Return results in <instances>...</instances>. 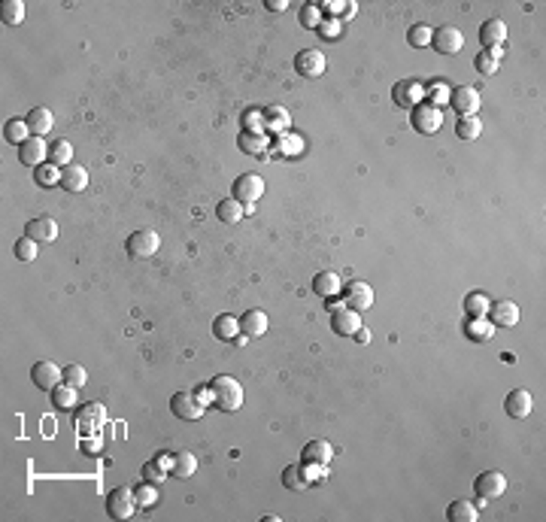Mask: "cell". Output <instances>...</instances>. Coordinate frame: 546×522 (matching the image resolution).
<instances>
[{
    "label": "cell",
    "mask_w": 546,
    "mask_h": 522,
    "mask_svg": "<svg viewBox=\"0 0 546 522\" xmlns=\"http://www.w3.org/2000/svg\"><path fill=\"white\" fill-rule=\"evenodd\" d=\"M489 304L491 301L482 295V291H470V295L464 298V313H468V319H486Z\"/></svg>",
    "instance_id": "32"
},
{
    "label": "cell",
    "mask_w": 546,
    "mask_h": 522,
    "mask_svg": "<svg viewBox=\"0 0 546 522\" xmlns=\"http://www.w3.org/2000/svg\"><path fill=\"white\" fill-rule=\"evenodd\" d=\"M431 46L440 55H458L464 49V34L455 25H443L437 31H431Z\"/></svg>",
    "instance_id": "9"
},
{
    "label": "cell",
    "mask_w": 546,
    "mask_h": 522,
    "mask_svg": "<svg viewBox=\"0 0 546 522\" xmlns=\"http://www.w3.org/2000/svg\"><path fill=\"white\" fill-rule=\"evenodd\" d=\"M264 146H267V140H264L261 134H243V137H240V149H243V152L261 155V152H264Z\"/></svg>",
    "instance_id": "46"
},
{
    "label": "cell",
    "mask_w": 546,
    "mask_h": 522,
    "mask_svg": "<svg viewBox=\"0 0 546 522\" xmlns=\"http://www.w3.org/2000/svg\"><path fill=\"white\" fill-rule=\"evenodd\" d=\"M213 334L218 337V341H234V334H240V319H234V316H216V322H213Z\"/></svg>",
    "instance_id": "35"
},
{
    "label": "cell",
    "mask_w": 546,
    "mask_h": 522,
    "mask_svg": "<svg viewBox=\"0 0 546 522\" xmlns=\"http://www.w3.org/2000/svg\"><path fill=\"white\" fill-rule=\"evenodd\" d=\"M361 328V313H355L349 307H334L331 310V331L340 337H352Z\"/></svg>",
    "instance_id": "15"
},
{
    "label": "cell",
    "mask_w": 546,
    "mask_h": 522,
    "mask_svg": "<svg viewBox=\"0 0 546 522\" xmlns=\"http://www.w3.org/2000/svg\"><path fill=\"white\" fill-rule=\"evenodd\" d=\"M61 188L85 191L88 188V170L82 167V164H67V167H61Z\"/></svg>",
    "instance_id": "22"
},
{
    "label": "cell",
    "mask_w": 546,
    "mask_h": 522,
    "mask_svg": "<svg viewBox=\"0 0 546 522\" xmlns=\"http://www.w3.org/2000/svg\"><path fill=\"white\" fill-rule=\"evenodd\" d=\"M340 289H343L340 273H334V270H322L313 277V291L318 298H334V295H340Z\"/></svg>",
    "instance_id": "23"
},
{
    "label": "cell",
    "mask_w": 546,
    "mask_h": 522,
    "mask_svg": "<svg viewBox=\"0 0 546 522\" xmlns=\"http://www.w3.org/2000/svg\"><path fill=\"white\" fill-rule=\"evenodd\" d=\"M134 510H136L134 489H127V486L109 489V495H106V514L109 516H113V519H131Z\"/></svg>",
    "instance_id": "3"
},
{
    "label": "cell",
    "mask_w": 546,
    "mask_h": 522,
    "mask_svg": "<svg viewBox=\"0 0 546 522\" xmlns=\"http://www.w3.org/2000/svg\"><path fill=\"white\" fill-rule=\"evenodd\" d=\"M486 319L495 328H513L519 322V307L513 304V301H491Z\"/></svg>",
    "instance_id": "16"
},
{
    "label": "cell",
    "mask_w": 546,
    "mask_h": 522,
    "mask_svg": "<svg viewBox=\"0 0 546 522\" xmlns=\"http://www.w3.org/2000/svg\"><path fill=\"white\" fill-rule=\"evenodd\" d=\"M82 441H85V444H82V446H85L88 453H97V446H100L97 441H91V437H82Z\"/></svg>",
    "instance_id": "53"
},
{
    "label": "cell",
    "mask_w": 546,
    "mask_h": 522,
    "mask_svg": "<svg viewBox=\"0 0 546 522\" xmlns=\"http://www.w3.org/2000/svg\"><path fill=\"white\" fill-rule=\"evenodd\" d=\"M85 380H88V373H85L82 364H67V368H64V383H70V386L82 389V386H85Z\"/></svg>",
    "instance_id": "45"
},
{
    "label": "cell",
    "mask_w": 546,
    "mask_h": 522,
    "mask_svg": "<svg viewBox=\"0 0 546 522\" xmlns=\"http://www.w3.org/2000/svg\"><path fill=\"white\" fill-rule=\"evenodd\" d=\"M355 9H358L355 4H346V6H343V13H340V22H349V18L355 15Z\"/></svg>",
    "instance_id": "51"
},
{
    "label": "cell",
    "mask_w": 546,
    "mask_h": 522,
    "mask_svg": "<svg viewBox=\"0 0 546 522\" xmlns=\"http://www.w3.org/2000/svg\"><path fill=\"white\" fill-rule=\"evenodd\" d=\"M282 486L291 489V492H298V489H307L309 486V480H307V471H304V465H288L286 471H282Z\"/></svg>",
    "instance_id": "30"
},
{
    "label": "cell",
    "mask_w": 546,
    "mask_h": 522,
    "mask_svg": "<svg viewBox=\"0 0 546 522\" xmlns=\"http://www.w3.org/2000/svg\"><path fill=\"white\" fill-rule=\"evenodd\" d=\"M295 70L307 79H316L328 70V61L318 49H304V52H298V58H295Z\"/></svg>",
    "instance_id": "13"
},
{
    "label": "cell",
    "mask_w": 546,
    "mask_h": 522,
    "mask_svg": "<svg viewBox=\"0 0 546 522\" xmlns=\"http://www.w3.org/2000/svg\"><path fill=\"white\" fill-rule=\"evenodd\" d=\"M500 52L504 49H482L477 58H473V67H477L482 76H491V73L498 70V58H500Z\"/></svg>",
    "instance_id": "37"
},
{
    "label": "cell",
    "mask_w": 546,
    "mask_h": 522,
    "mask_svg": "<svg viewBox=\"0 0 546 522\" xmlns=\"http://www.w3.org/2000/svg\"><path fill=\"white\" fill-rule=\"evenodd\" d=\"M331 455H334L331 444L322 441V437H316V441L304 444V450H300V462L316 465V468H328V465H331Z\"/></svg>",
    "instance_id": "18"
},
{
    "label": "cell",
    "mask_w": 546,
    "mask_h": 522,
    "mask_svg": "<svg viewBox=\"0 0 546 522\" xmlns=\"http://www.w3.org/2000/svg\"><path fill=\"white\" fill-rule=\"evenodd\" d=\"M209 398L216 401L218 410H227V413H234V410L243 407V386L234 377H225V373H218V377L209 383Z\"/></svg>",
    "instance_id": "1"
},
{
    "label": "cell",
    "mask_w": 546,
    "mask_h": 522,
    "mask_svg": "<svg viewBox=\"0 0 546 522\" xmlns=\"http://www.w3.org/2000/svg\"><path fill=\"white\" fill-rule=\"evenodd\" d=\"M352 337H355L358 343H368V341H370V331H368V328H358V331H355Z\"/></svg>",
    "instance_id": "52"
},
{
    "label": "cell",
    "mask_w": 546,
    "mask_h": 522,
    "mask_svg": "<svg viewBox=\"0 0 546 522\" xmlns=\"http://www.w3.org/2000/svg\"><path fill=\"white\" fill-rule=\"evenodd\" d=\"M264 6H267L270 13H282V9H288V0H267Z\"/></svg>",
    "instance_id": "50"
},
{
    "label": "cell",
    "mask_w": 546,
    "mask_h": 522,
    "mask_svg": "<svg viewBox=\"0 0 546 522\" xmlns=\"http://www.w3.org/2000/svg\"><path fill=\"white\" fill-rule=\"evenodd\" d=\"M340 295L346 301V307L355 310V313H364V310L373 307V289L368 286V282H361V280L346 282V286L340 289Z\"/></svg>",
    "instance_id": "7"
},
{
    "label": "cell",
    "mask_w": 546,
    "mask_h": 522,
    "mask_svg": "<svg viewBox=\"0 0 546 522\" xmlns=\"http://www.w3.org/2000/svg\"><path fill=\"white\" fill-rule=\"evenodd\" d=\"M27 137H31V128H27L24 118H9V122L4 125V140H6V143L22 146Z\"/></svg>",
    "instance_id": "33"
},
{
    "label": "cell",
    "mask_w": 546,
    "mask_h": 522,
    "mask_svg": "<svg viewBox=\"0 0 546 522\" xmlns=\"http://www.w3.org/2000/svg\"><path fill=\"white\" fill-rule=\"evenodd\" d=\"M264 195V179L258 173H240V177L234 179V200H240V204H255Z\"/></svg>",
    "instance_id": "12"
},
{
    "label": "cell",
    "mask_w": 546,
    "mask_h": 522,
    "mask_svg": "<svg viewBox=\"0 0 546 522\" xmlns=\"http://www.w3.org/2000/svg\"><path fill=\"white\" fill-rule=\"evenodd\" d=\"M473 489H477L479 501H495L507 492V477L500 471H482L477 480H473Z\"/></svg>",
    "instance_id": "8"
},
{
    "label": "cell",
    "mask_w": 546,
    "mask_h": 522,
    "mask_svg": "<svg viewBox=\"0 0 546 522\" xmlns=\"http://www.w3.org/2000/svg\"><path fill=\"white\" fill-rule=\"evenodd\" d=\"M73 158V146L67 140H52L49 143V164H55V167H67Z\"/></svg>",
    "instance_id": "36"
},
{
    "label": "cell",
    "mask_w": 546,
    "mask_h": 522,
    "mask_svg": "<svg viewBox=\"0 0 546 522\" xmlns=\"http://www.w3.org/2000/svg\"><path fill=\"white\" fill-rule=\"evenodd\" d=\"M477 516H479V510L468 498H458V501H452V504L446 507V519L449 522H477Z\"/></svg>",
    "instance_id": "26"
},
{
    "label": "cell",
    "mask_w": 546,
    "mask_h": 522,
    "mask_svg": "<svg viewBox=\"0 0 546 522\" xmlns=\"http://www.w3.org/2000/svg\"><path fill=\"white\" fill-rule=\"evenodd\" d=\"M164 477H167V468H164V465H161L158 459L143 465V480H146V483H161Z\"/></svg>",
    "instance_id": "47"
},
{
    "label": "cell",
    "mask_w": 546,
    "mask_h": 522,
    "mask_svg": "<svg viewBox=\"0 0 546 522\" xmlns=\"http://www.w3.org/2000/svg\"><path fill=\"white\" fill-rule=\"evenodd\" d=\"M46 158H49V143L40 140V137H27V140L18 146V161L27 164V167H40Z\"/></svg>",
    "instance_id": "17"
},
{
    "label": "cell",
    "mask_w": 546,
    "mask_h": 522,
    "mask_svg": "<svg viewBox=\"0 0 546 522\" xmlns=\"http://www.w3.org/2000/svg\"><path fill=\"white\" fill-rule=\"evenodd\" d=\"M134 495H136V507H143V510H152L155 504H158V492H155L152 483H143V486H136Z\"/></svg>",
    "instance_id": "42"
},
{
    "label": "cell",
    "mask_w": 546,
    "mask_h": 522,
    "mask_svg": "<svg viewBox=\"0 0 546 522\" xmlns=\"http://www.w3.org/2000/svg\"><path fill=\"white\" fill-rule=\"evenodd\" d=\"M318 34H322V36H337V34H340V18L322 22V27H318Z\"/></svg>",
    "instance_id": "49"
},
{
    "label": "cell",
    "mask_w": 546,
    "mask_h": 522,
    "mask_svg": "<svg viewBox=\"0 0 546 522\" xmlns=\"http://www.w3.org/2000/svg\"><path fill=\"white\" fill-rule=\"evenodd\" d=\"M531 407H534V401H531V392L528 389H513L504 401V410H507L510 419H525L528 413H531Z\"/></svg>",
    "instance_id": "21"
},
{
    "label": "cell",
    "mask_w": 546,
    "mask_h": 522,
    "mask_svg": "<svg viewBox=\"0 0 546 522\" xmlns=\"http://www.w3.org/2000/svg\"><path fill=\"white\" fill-rule=\"evenodd\" d=\"M0 13H4V25H22V18H24V4H22V0H6Z\"/></svg>",
    "instance_id": "43"
},
{
    "label": "cell",
    "mask_w": 546,
    "mask_h": 522,
    "mask_svg": "<svg viewBox=\"0 0 546 522\" xmlns=\"http://www.w3.org/2000/svg\"><path fill=\"white\" fill-rule=\"evenodd\" d=\"M449 104L452 109L458 113L461 118L464 116H477L479 113V91L477 88H470V85H461V88H452V97H449Z\"/></svg>",
    "instance_id": "14"
},
{
    "label": "cell",
    "mask_w": 546,
    "mask_h": 522,
    "mask_svg": "<svg viewBox=\"0 0 546 522\" xmlns=\"http://www.w3.org/2000/svg\"><path fill=\"white\" fill-rule=\"evenodd\" d=\"M410 122H413V128L419 134H437L440 131V125H443V109H437L431 104H419L416 109H410Z\"/></svg>",
    "instance_id": "11"
},
{
    "label": "cell",
    "mask_w": 546,
    "mask_h": 522,
    "mask_svg": "<svg viewBox=\"0 0 546 522\" xmlns=\"http://www.w3.org/2000/svg\"><path fill=\"white\" fill-rule=\"evenodd\" d=\"M264 331H267V313H264V310H246L240 316V334L261 337Z\"/></svg>",
    "instance_id": "25"
},
{
    "label": "cell",
    "mask_w": 546,
    "mask_h": 522,
    "mask_svg": "<svg viewBox=\"0 0 546 522\" xmlns=\"http://www.w3.org/2000/svg\"><path fill=\"white\" fill-rule=\"evenodd\" d=\"M455 134H458V140H479L482 122L477 116H464V118H458V125H455Z\"/></svg>",
    "instance_id": "38"
},
{
    "label": "cell",
    "mask_w": 546,
    "mask_h": 522,
    "mask_svg": "<svg viewBox=\"0 0 546 522\" xmlns=\"http://www.w3.org/2000/svg\"><path fill=\"white\" fill-rule=\"evenodd\" d=\"M197 471V459L191 453H173V465H170V474L176 480H188L191 474Z\"/></svg>",
    "instance_id": "28"
},
{
    "label": "cell",
    "mask_w": 546,
    "mask_h": 522,
    "mask_svg": "<svg viewBox=\"0 0 546 522\" xmlns=\"http://www.w3.org/2000/svg\"><path fill=\"white\" fill-rule=\"evenodd\" d=\"M322 6L318 4H304L300 6V25L304 27H309V31H318V27H322Z\"/></svg>",
    "instance_id": "40"
},
{
    "label": "cell",
    "mask_w": 546,
    "mask_h": 522,
    "mask_svg": "<svg viewBox=\"0 0 546 522\" xmlns=\"http://www.w3.org/2000/svg\"><path fill=\"white\" fill-rule=\"evenodd\" d=\"M34 182L40 188L61 186V167H55V164H40V167H34Z\"/></svg>",
    "instance_id": "34"
},
{
    "label": "cell",
    "mask_w": 546,
    "mask_h": 522,
    "mask_svg": "<svg viewBox=\"0 0 546 522\" xmlns=\"http://www.w3.org/2000/svg\"><path fill=\"white\" fill-rule=\"evenodd\" d=\"M170 410L176 413L179 419H186V423H195V419L204 416V398L195 395V392H176V395L170 398Z\"/></svg>",
    "instance_id": "5"
},
{
    "label": "cell",
    "mask_w": 546,
    "mask_h": 522,
    "mask_svg": "<svg viewBox=\"0 0 546 522\" xmlns=\"http://www.w3.org/2000/svg\"><path fill=\"white\" fill-rule=\"evenodd\" d=\"M391 97H395V107H400V109H416L425 100V85L419 79H400V82H395Z\"/></svg>",
    "instance_id": "6"
},
{
    "label": "cell",
    "mask_w": 546,
    "mask_h": 522,
    "mask_svg": "<svg viewBox=\"0 0 546 522\" xmlns=\"http://www.w3.org/2000/svg\"><path fill=\"white\" fill-rule=\"evenodd\" d=\"M407 43L413 46V49L431 46V27H428V25H413V27L407 31Z\"/></svg>",
    "instance_id": "41"
},
{
    "label": "cell",
    "mask_w": 546,
    "mask_h": 522,
    "mask_svg": "<svg viewBox=\"0 0 546 522\" xmlns=\"http://www.w3.org/2000/svg\"><path fill=\"white\" fill-rule=\"evenodd\" d=\"M13 252H15L18 261H34L36 259V240H31V237H18Z\"/></svg>",
    "instance_id": "44"
},
{
    "label": "cell",
    "mask_w": 546,
    "mask_h": 522,
    "mask_svg": "<svg viewBox=\"0 0 546 522\" xmlns=\"http://www.w3.org/2000/svg\"><path fill=\"white\" fill-rule=\"evenodd\" d=\"M24 237H31L36 243H52L55 237H58V222L49 216H36L24 225Z\"/></svg>",
    "instance_id": "19"
},
{
    "label": "cell",
    "mask_w": 546,
    "mask_h": 522,
    "mask_svg": "<svg viewBox=\"0 0 546 522\" xmlns=\"http://www.w3.org/2000/svg\"><path fill=\"white\" fill-rule=\"evenodd\" d=\"M158 246H161L158 231H152V228H143V231H134L131 237H127L125 249H127V255H131V259H152V255L158 252Z\"/></svg>",
    "instance_id": "4"
},
{
    "label": "cell",
    "mask_w": 546,
    "mask_h": 522,
    "mask_svg": "<svg viewBox=\"0 0 546 522\" xmlns=\"http://www.w3.org/2000/svg\"><path fill=\"white\" fill-rule=\"evenodd\" d=\"M267 125L270 128H288V113L282 107H270L267 109Z\"/></svg>",
    "instance_id": "48"
},
{
    "label": "cell",
    "mask_w": 546,
    "mask_h": 522,
    "mask_svg": "<svg viewBox=\"0 0 546 522\" xmlns=\"http://www.w3.org/2000/svg\"><path fill=\"white\" fill-rule=\"evenodd\" d=\"M49 395H52V407H58V410L76 407V386H70V383H58Z\"/></svg>",
    "instance_id": "29"
},
{
    "label": "cell",
    "mask_w": 546,
    "mask_h": 522,
    "mask_svg": "<svg viewBox=\"0 0 546 522\" xmlns=\"http://www.w3.org/2000/svg\"><path fill=\"white\" fill-rule=\"evenodd\" d=\"M106 423V407L100 401H88V404H79L73 410V425H76L79 437H97L104 432Z\"/></svg>",
    "instance_id": "2"
},
{
    "label": "cell",
    "mask_w": 546,
    "mask_h": 522,
    "mask_svg": "<svg viewBox=\"0 0 546 522\" xmlns=\"http://www.w3.org/2000/svg\"><path fill=\"white\" fill-rule=\"evenodd\" d=\"M31 383L43 392H52L58 383H64V371L55 362L40 359V362H34V368H31Z\"/></svg>",
    "instance_id": "10"
},
{
    "label": "cell",
    "mask_w": 546,
    "mask_h": 522,
    "mask_svg": "<svg viewBox=\"0 0 546 522\" xmlns=\"http://www.w3.org/2000/svg\"><path fill=\"white\" fill-rule=\"evenodd\" d=\"M216 216L222 219L225 225H234V222H240V219L246 216V207L240 204V200H234V198H227V200H222V204L216 207Z\"/></svg>",
    "instance_id": "31"
},
{
    "label": "cell",
    "mask_w": 546,
    "mask_h": 522,
    "mask_svg": "<svg viewBox=\"0 0 546 522\" xmlns=\"http://www.w3.org/2000/svg\"><path fill=\"white\" fill-rule=\"evenodd\" d=\"M425 97H428V104H431V107L443 109L446 104H449V97H452V88L446 85V82H434V85L425 88Z\"/></svg>",
    "instance_id": "39"
},
{
    "label": "cell",
    "mask_w": 546,
    "mask_h": 522,
    "mask_svg": "<svg viewBox=\"0 0 546 522\" xmlns=\"http://www.w3.org/2000/svg\"><path fill=\"white\" fill-rule=\"evenodd\" d=\"M507 40V25L500 22V18H486V22L479 25V43L482 49H500Z\"/></svg>",
    "instance_id": "20"
},
{
    "label": "cell",
    "mask_w": 546,
    "mask_h": 522,
    "mask_svg": "<svg viewBox=\"0 0 546 522\" xmlns=\"http://www.w3.org/2000/svg\"><path fill=\"white\" fill-rule=\"evenodd\" d=\"M464 334H468L473 343H486L495 337V325H491L489 319H464Z\"/></svg>",
    "instance_id": "27"
},
{
    "label": "cell",
    "mask_w": 546,
    "mask_h": 522,
    "mask_svg": "<svg viewBox=\"0 0 546 522\" xmlns=\"http://www.w3.org/2000/svg\"><path fill=\"white\" fill-rule=\"evenodd\" d=\"M24 122H27V128H31V137H46L55 125V116L46 107H34L31 113L24 116Z\"/></svg>",
    "instance_id": "24"
}]
</instances>
